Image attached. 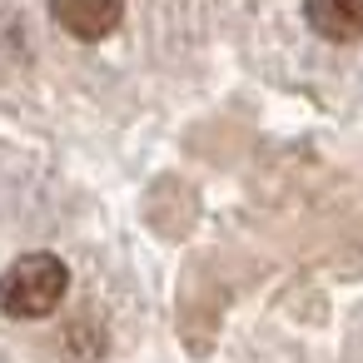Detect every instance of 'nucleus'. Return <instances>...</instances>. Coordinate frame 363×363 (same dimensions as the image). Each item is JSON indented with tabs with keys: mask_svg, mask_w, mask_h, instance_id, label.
<instances>
[{
	"mask_svg": "<svg viewBox=\"0 0 363 363\" xmlns=\"http://www.w3.org/2000/svg\"><path fill=\"white\" fill-rule=\"evenodd\" d=\"M70 289V269L55 254H21L0 279V308L11 318H45L60 308Z\"/></svg>",
	"mask_w": 363,
	"mask_h": 363,
	"instance_id": "obj_1",
	"label": "nucleus"
},
{
	"mask_svg": "<svg viewBox=\"0 0 363 363\" xmlns=\"http://www.w3.org/2000/svg\"><path fill=\"white\" fill-rule=\"evenodd\" d=\"M50 16L75 40H105L125 16V0H50Z\"/></svg>",
	"mask_w": 363,
	"mask_h": 363,
	"instance_id": "obj_2",
	"label": "nucleus"
},
{
	"mask_svg": "<svg viewBox=\"0 0 363 363\" xmlns=\"http://www.w3.org/2000/svg\"><path fill=\"white\" fill-rule=\"evenodd\" d=\"M303 16L333 45L363 40V0H303Z\"/></svg>",
	"mask_w": 363,
	"mask_h": 363,
	"instance_id": "obj_3",
	"label": "nucleus"
},
{
	"mask_svg": "<svg viewBox=\"0 0 363 363\" xmlns=\"http://www.w3.org/2000/svg\"><path fill=\"white\" fill-rule=\"evenodd\" d=\"M65 353H70V363H95V358L105 353V328H100V318H90V313L70 318V328H65Z\"/></svg>",
	"mask_w": 363,
	"mask_h": 363,
	"instance_id": "obj_4",
	"label": "nucleus"
}]
</instances>
